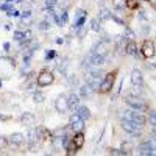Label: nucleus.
I'll list each match as a JSON object with an SVG mask.
<instances>
[{
    "mask_svg": "<svg viewBox=\"0 0 156 156\" xmlns=\"http://www.w3.org/2000/svg\"><path fill=\"white\" fill-rule=\"evenodd\" d=\"M119 117H120V119L131 120V122L137 123L139 126H144V125H145V117L142 115V112H140V111L133 109V108H131V109H126V111H120Z\"/></svg>",
    "mask_w": 156,
    "mask_h": 156,
    "instance_id": "nucleus-1",
    "label": "nucleus"
},
{
    "mask_svg": "<svg viewBox=\"0 0 156 156\" xmlns=\"http://www.w3.org/2000/svg\"><path fill=\"white\" fill-rule=\"evenodd\" d=\"M84 78H86V83L94 90H100V86H101V81H103V73L100 70H89Z\"/></svg>",
    "mask_w": 156,
    "mask_h": 156,
    "instance_id": "nucleus-2",
    "label": "nucleus"
},
{
    "mask_svg": "<svg viewBox=\"0 0 156 156\" xmlns=\"http://www.w3.org/2000/svg\"><path fill=\"white\" fill-rule=\"evenodd\" d=\"M125 103H126L128 106H131L133 109H137V111H144V109L147 108L145 101L142 100L140 97L133 95V94H129V95H126V97H125Z\"/></svg>",
    "mask_w": 156,
    "mask_h": 156,
    "instance_id": "nucleus-3",
    "label": "nucleus"
},
{
    "mask_svg": "<svg viewBox=\"0 0 156 156\" xmlns=\"http://www.w3.org/2000/svg\"><path fill=\"white\" fill-rule=\"evenodd\" d=\"M122 128L125 129V131L128 134H131V136H140L142 133V126H139L137 123L131 122V120H126V119H122Z\"/></svg>",
    "mask_w": 156,
    "mask_h": 156,
    "instance_id": "nucleus-4",
    "label": "nucleus"
},
{
    "mask_svg": "<svg viewBox=\"0 0 156 156\" xmlns=\"http://www.w3.org/2000/svg\"><path fill=\"white\" fill-rule=\"evenodd\" d=\"M69 122H70V129H72V131H75V133H80V131H83V129H84V120L76 112L70 115Z\"/></svg>",
    "mask_w": 156,
    "mask_h": 156,
    "instance_id": "nucleus-5",
    "label": "nucleus"
},
{
    "mask_svg": "<svg viewBox=\"0 0 156 156\" xmlns=\"http://www.w3.org/2000/svg\"><path fill=\"white\" fill-rule=\"evenodd\" d=\"M53 80H55L53 73L45 70V72H41V75L37 76V84L41 87H47V86H50L51 83H53Z\"/></svg>",
    "mask_w": 156,
    "mask_h": 156,
    "instance_id": "nucleus-6",
    "label": "nucleus"
},
{
    "mask_svg": "<svg viewBox=\"0 0 156 156\" xmlns=\"http://www.w3.org/2000/svg\"><path fill=\"white\" fill-rule=\"evenodd\" d=\"M114 78H115V73H114V72L108 73L105 78H103L101 86H100V90H101V92H109V90L112 89V86H114Z\"/></svg>",
    "mask_w": 156,
    "mask_h": 156,
    "instance_id": "nucleus-7",
    "label": "nucleus"
},
{
    "mask_svg": "<svg viewBox=\"0 0 156 156\" xmlns=\"http://www.w3.org/2000/svg\"><path fill=\"white\" fill-rule=\"evenodd\" d=\"M55 108H56L58 112H66L69 109V103H67V95L66 94L58 95V98L55 100Z\"/></svg>",
    "mask_w": 156,
    "mask_h": 156,
    "instance_id": "nucleus-8",
    "label": "nucleus"
},
{
    "mask_svg": "<svg viewBox=\"0 0 156 156\" xmlns=\"http://www.w3.org/2000/svg\"><path fill=\"white\" fill-rule=\"evenodd\" d=\"M142 55L144 58H153L154 56V45L151 41H145L142 44Z\"/></svg>",
    "mask_w": 156,
    "mask_h": 156,
    "instance_id": "nucleus-9",
    "label": "nucleus"
},
{
    "mask_svg": "<svg viewBox=\"0 0 156 156\" xmlns=\"http://www.w3.org/2000/svg\"><path fill=\"white\" fill-rule=\"evenodd\" d=\"M139 154H142V156H153V154H156V151L151 148V145H150V142L147 140V142H142V144L139 145V151H137Z\"/></svg>",
    "mask_w": 156,
    "mask_h": 156,
    "instance_id": "nucleus-10",
    "label": "nucleus"
},
{
    "mask_svg": "<svg viewBox=\"0 0 156 156\" xmlns=\"http://www.w3.org/2000/svg\"><path fill=\"white\" fill-rule=\"evenodd\" d=\"M87 61H90V62H89L90 66H101V64H105V62H106V56L90 53V55L87 56Z\"/></svg>",
    "mask_w": 156,
    "mask_h": 156,
    "instance_id": "nucleus-11",
    "label": "nucleus"
},
{
    "mask_svg": "<svg viewBox=\"0 0 156 156\" xmlns=\"http://www.w3.org/2000/svg\"><path fill=\"white\" fill-rule=\"evenodd\" d=\"M78 94H80V97H83V98H90V97L94 95V89L86 83V84L80 86V89H78Z\"/></svg>",
    "mask_w": 156,
    "mask_h": 156,
    "instance_id": "nucleus-12",
    "label": "nucleus"
},
{
    "mask_svg": "<svg viewBox=\"0 0 156 156\" xmlns=\"http://www.w3.org/2000/svg\"><path fill=\"white\" fill-rule=\"evenodd\" d=\"M142 81H144L142 72L139 69H133V72H131V83H133V86H142Z\"/></svg>",
    "mask_w": 156,
    "mask_h": 156,
    "instance_id": "nucleus-13",
    "label": "nucleus"
},
{
    "mask_svg": "<svg viewBox=\"0 0 156 156\" xmlns=\"http://www.w3.org/2000/svg\"><path fill=\"white\" fill-rule=\"evenodd\" d=\"M70 144L78 150V148H81L83 147V144H84V136H83V133L80 131V133H75V136L72 137V142Z\"/></svg>",
    "mask_w": 156,
    "mask_h": 156,
    "instance_id": "nucleus-14",
    "label": "nucleus"
},
{
    "mask_svg": "<svg viewBox=\"0 0 156 156\" xmlns=\"http://www.w3.org/2000/svg\"><path fill=\"white\" fill-rule=\"evenodd\" d=\"M34 115L31 114V112H23L22 115H20V123L22 125H25V126H31L33 123H34Z\"/></svg>",
    "mask_w": 156,
    "mask_h": 156,
    "instance_id": "nucleus-15",
    "label": "nucleus"
},
{
    "mask_svg": "<svg viewBox=\"0 0 156 156\" xmlns=\"http://www.w3.org/2000/svg\"><path fill=\"white\" fill-rule=\"evenodd\" d=\"M75 112L81 117L83 120H87V119H90V111L86 108V106H81V105H78L76 108H75Z\"/></svg>",
    "mask_w": 156,
    "mask_h": 156,
    "instance_id": "nucleus-16",
    "label": "nucleus"
},
{
    "mask_svg": "<svg viewBox=\"0 0 156 156\" xmlns=\"http://www.w3.org/2000/svg\"><path fill=\"white\" fill-rule=\"evenodd\" d=\"M9 144H12V145H20L22 142L25 140V137H23V134L22 133H14V134H11L9 136Z\"/></svg>",
    "mask_w": 156,
    "mask_h": 156,
    "instance_id": "nucleus-17",
    "label": "nucleus"
},
{
    "mask_svg": "<svg viewBox=\"0 0 156 156\" xmlns=\"http://www.w3.org/2000/svg\"><path fill=\"white\" fill-rule=\"evenodd\" d=\"M90 53H94V55H103V56H105L106 55V45L103 44V42H97L92 47V51H90Z\"/></svg>",
    "mask_w": 156,
    "mask_h": 156,
    "instance_id": "nucleus-18",
    "label": "nucleus"
},
{
    "mask_svg": "<svg viewBox=\"0 0 156 156\" xmlns=\"http://www.w3.org/2000/svg\"><path fill=\"white\" fill-rule=\"evenodd\" d=\"M125 51L128 55H134V56H139V51H137V45L133 42V41H129V42H126V45H125Z\"/></svg>",
    "mask_w": 156,
    "mask_h": 156,
    "instance_id": "nucleus-19",
    "label": "nucleus"
},
{
    "mask_svg": "<svg viewBox=\"0 0 156 156\" xmlns=\"http://www.w3.org/2000/svg\"><path fill=\"white\" fill-rule=\"evenodd\" d=\"M78 101H80V98H78V95H76V94H73V92L67 94V103H69V108L75 109V108L78 106Z\"/></svg>",
    "mask_w": 156,
    "mask_h": 156,
    "instance_id": "nucleus-20",
    "label": "nucleus"
},
{
    "mask_svg": "<svg viewBox=\"0 0 156 156\" xmlns=\"http://www.w3.org/2000/svg\"><path fill=\"white\" fill-rule=\"evenodd\" d=\"M84 22H86V16H80V17H75V25L73 28L78 31L81 27H84Z\"/></svg>",
    "mask_w": 156,
    "mask_h": 156,
    "instance_id": "nucleus-21",
    "label": "nucleus"
},
{
    "mask_svg": "<svg viewBox=\"0 0 156 156\" xmlns=\"http://www.w3.org/2000/svg\"><path fill=\"white\" fill-rule=\"evenodd\" d=\"M112 5H114V8L117 11H123L126 8V0H114Z\"/></svg>",
    "mask_w": 156,
    "mask_h": 156,
    "instance_id": "nucleus-22",
    "label": "nucleus"
},
{
    "mask_svg": "<svg viewBox=\"0 0 156 156\" xmlns=\"http://www.w3.org/2000/svg\"><path fill=\"white\" fill-rule=\"evenodd\" d=\"M34 131H36V137H37V142H39V140H44V139H45V128H42V126H37V128H34Z\"/></svg>",
    "mask_w": 156,
    "mask_h": 156,
    "instance_id": "nucleus-23",
    "label": "nucleus"
},
{
    "mask_svg": "<svg viewBox=\"0 0 156 156\" xmlns=\"http://www.w3.org/2000/svg\"><path fill=\"white\" fill-rule=\"evenodd\" d=\"M148 142H150L151 148L156 151V128H153V131H151V134H150V139H148Z\"/></svg>",
    "mask_w": 156,
    "mask_h": 156,
    "instance_id": "nucleus-24",
    "label": "nucleus"
},
{
    "mask_svg": "<svg viewBox=\"0 0 156 156\" xmlns=\"http://www.w3.org/2000/svg\"><path fill=\"white\" fill-rule=\"evenodd\" d=\"M98 17H100V20H106V19H111V12H109L106 8H103V9H100V14H98Z\"/></svg>",
    "mask_w": 156,
    "mask_h": 156,
    "instance_id": "nucleus-25",
    "label": "nucleus"
},
{
    "mask_svg": "<svg viewBox=\"0 0 156 156\" xmlns=\"http://www.w3.org/2000/svg\"><path fill=\"white\" fill-rule=\"evenodd\" d=\"M120 148H122V150L128 154V153H131V150H133V144H131V142H122Z\"/></svg>",
    "mask_w": 156,
    "mask_h": 156,
    "instance_id": "nucleus-26",
    "label": "nucleus"
},
{
    "mask_svg": "<svg viewBox=\"0 0 156 156\" xmlns=\"http://www.w3.org/2000/svg\"><path fill=\"white\" fill-rule=\"evenodd\" d=\"M90 28H92L94 31H100L101 27H100V22L97 19H90Z\"/></svg>",
    "mask_w": 156,
    "mask_h": 156,
    "instance_id": "nucleus-27",
    "label": "nucleus"
},
{
    "mask_svg": "<svg viewBox=\"0 0 156 156\" xmlns=\"http://www.w3.org/2000/svg\"><path fill=\"white\" fill-rule=\"evenodd\" d=\"M14 39L22 42V41H27V36H25L23 31H14Z\"/></svg>",
    "mask_w": 156,
    "mask_h": 156,
    "instance_id": "nucleus-28",
    "label": "nucleus"
},
{
    "mask_svg": "<svg viewBox=\"0 0 156 156\" xmlns=\"http://www.w3.org/2000/svg\"><path fill=\"white\" fill-rule=\"evenodd\" d=\"M58 5V0H45V9H53Z\"/></svg>",
    "mask_w": 156,
    "mask_h": 156,
    "instance_id": "nucleus-29",
    "label": "nucleus"
},
{
    "mask_svg": "<svg viewBox=\"0 0 156 156\" xmlns=\"http://www.w3.org/2000/svg\"><path fill=\"white\" fill-rule=\"evenodd\" d=\"M33 100H34V103H42L44 101V94L42 92H34L33 94Z\"/></svg>",
    "mask_w": 156,
    "mask_h": 156,
    "instance_id": "nucleus-30",
    "label": "nucleus"
},
{
    "mask_svg": "<svg viewBox=\"0 0 156 156\" xmlns=\"http://www.w3.org/2000/svg\"><path fill=\"white\" fill-rule=\"evenodd\" d=\"M37 27H39V30H42V31H47V30L50 28V23H48L47 20H41V22H39V25H37Z\"/></svg>",
    "mask_w": 156,
    "mask_h": 156,
    "instance_id": "nucleus-31",
    "label": "nucleus"
},
{
    "mask_svg": "<svg viewBox=\"0 0 156 156\" xmlns=\"http://www.w3.org/2000/svg\"><path fill=\"white\" fill-rule=\"evenodd\" d=\"M56 58V51L55 50H47V53H45V59L50 61V59H55Z\"/></svg>",
    "mask_w": 156,
    "mask_h": 156,
    "instance_id": "nucleus-32",
    "label": "nucleus"
},
{
    "mask_svg": "<svg viewBox=\"0 0 156 156\" xmlns=\"http://www.w3.org/2000/svg\"><path fill=\"white\" fill-rule=\"evenodd\" d=\"M125 39H126V41H128V39H129V41H133V39H134V33H133L131 28H126L125 30Z\"/></svg>",
    "mask_w": 156,
    "mask_h": 156,
    "instance_id": "nucleus-33",
    "label": "nucleus"
},
{
    "mask_svg": "<svg viewBox=\"0 0 156 156\" xmlns=\"http://www.w3.org/2000/svg\"><path fill=\"white\" fill-rule=\"evenodd\" d=\"M11 5H12V2L6 0L5 3H2V5H0V9H2V11H9V9H12V8H11Z\"/></svg>",
    "mask_w": 156,
    "mask_h": 156,
    "instance_id": "nucleus-34",
    "label": "nucleus"
},
{
    "mask_svg": "<svg viewBox=\"0 0 156 156\" xmlns=\"http://www.w3.org/2000/svg\"><path fill=\"white\" fill-rule=\"evenodd\" d=\"M20 16H22V20H23V22H27V20H30V19H31V11H30V9H27V11H23Z\"/></svg>",
    "mask_w": 156,
    "mask_h": 156,
    "instance_id": "nucleus-35",
    "label": "nucleus"
},
{
    "mask_svg": "<svg viewBox=\"0 0 156 156\" xmlns=\"http://www.w3.org/2000/svg\"><path fill=\"white\" fill-rule=\"evenodd\" d=\"M148 119H150V123L153 125V128H156V111H151V112H150Z\"/></svg>",
    "mask_w": 156,
    "mask_h": 156,
    "instance_id": "nucleus-36",
    "label": "nucleus"
},
{
    "mask_svg": "<svg viewBox=\"0 0 156 156\" xmlns=\"http://www.w3.org/2000/svg\"><path fill=\"white\" fill-rule=\"evenodd\" d=\"M8 16H11V17H19V16H20V11L16 9V8H12V9L8 11Z\"/></svg>",
    "mask_w": 156,
    "mask_h": 156,
    "instance_id": "nucleus-37",
    "label": "nucleus"
},
{
    "mask_svg": "<svg viewBox=\"0 0 156 156\" xmlns=\"http://www.w3.org/2000/svg\"><path fill=\"white\" fill-rule=\"evenodd\" d=\"M61 20H62V23L69 20V14H67V11H66V9H64V11L61 12Z\"/></svg>",
    "mask_w": 156,
    "mask_h": 156,
    "instance_id": "nucleus-38",
    "label": "nucleus"
},
{
    "mask_svg": "<svg viewBox=\"0 0 156 156\" xmlns=\"http://www.w3.org/2000/svg\"><path fill=\"white\" fill-rule=\"evenodd\" d=\"M137 17H139L140 20H147V19H148V17H147V14H145V11H139Z\"/></svg>",
    "mask_w": 156,
    "mask_h": 156,
    "instance_id": "nucleus-39",
    "label": "nucleus"
},
{
    "mask_svg": "<svg viewBox=\"0 0 156 156\" xmlns=\"http://www.w3.org/2000/svg\"><path fill=\"white\" fill-rule=\"evenodd\" d=\"M111 154H117V156H123V154H126V153H125V151H123V150L120 148V150H112V151H111Z\"/></svg>",
    "mask_w": 156,
    "mask_h": 156,
    "instance_id": "nucleus-40",
    "label": "nucleus"
},
{
    "mask_svg": "<svg viewBox=\"0 0 156 156\" xmlns=\"http://www.w3.org/2000/svg\"><path fill=\"white\" fill-rule=\"evenodd\" d=\"M69 83H70V84H73V86L78 83V80H76V76H75V75H70V76H69Z\"/></svg>",
    "mask_w": 156,
    "mask_h": 156,
    "instance_id": "nucleus-41",
    "label": "nucleus"
},
{
    "mask_svg": "<svg viewBox=\"0 0 156 156\" xmlns=\"http://www.w3.org/2000/svg\"><path fill=\"white\" fill-rule=\"evenodd\" d=\"M111 19H112L114 22H117L119 25H123V20H122L120 17H117V16H112V14H111Z\"/></svg>",
    "mask_w": 156,
    "mask_h": 156,
    "instance_id": "nucleus-42",
    "label": "nucleus"
},
{
    "mask_svg": "<svg viewBox=\"0 0 156 156\" xmlns=\"http://www.w3.org/2000/svg\"><path fill=\"white\" fill-rule=\"evenodd\" d=\"M6 142H8V140H6L5 137H2V136H0V148H3V147L6 145Z\"/></svg>",
    "mask_w": 156,
    "mask_h": 156,
    "instance_id": "nucleus-43",
    "label": "nucleus"
},
{
    "mask_svg": "<svg viewBox=\"0 0 156 156\" xmlns=\"http://www.w3.org/2000/svg\"><path fill=\"white\" fill-rule=\"evenodd\" d=\"M3 48H5V51H8L9 50V42H5L3 44Z\"/></svg>",
    "mask_w": 156,
    "mask_h": 156,
    "instance_id": "nucleus-44",
    "label": "nucleus"
},
{
    "mask_svg": "<svg viewBox=\"0 0 156 156\" xmlns=\"http://www.w3.org/2000/svg\"><path fill=\"white\" fill-rule=\"evenodd\" d=\"M0 119H8V117H6V115H2V114H0Z\"/></svg>",
    "mask_w": 156,
    "mask_h": 156,
    "instance_id": "nucleus-45",
    "label": "nucleus"
},
{
    "mask_svg": "<svg viewBox=\"0 0 156 156\" xmlns=\"http://www.w3.org/2000/svg\"><path fill=\"white\" fill-rule=\"evenodd\" d=\"M31 2H34V3H37V2H41V0H31Z\"/></svg>",
    "mask_w": 156,
    "mask_h": 156,
    "instance_id": "nucleus-46",
    "label": "nucleus"
},
{
    "mask_svg": "<svg viewBox=\"0 0 156 156\" xmlns=\"http://www.w3.org/2000/svg\"><path fill=\"white\" fill-rule=\"evenodd\" d=\"M137 2H145V0H137Z\"/></svg>",
    "mask_w": 156,
    "mask_h": 156,
    "instance_id": "nucleus-47",
    "label": "nucleus"
},
{
    "mask_svg": "<svg viewBox=\"0 0 156 156\" xmlns=\"http://www.w3.org/2000/svg\"><path fill=\"white\" fill-rule=\"evenodd\" d=\"M0 87H2V80H0Z\"/></svg>",
    "mask_w": 156,
    "mask_h": 156,
    "instance_id": "nucleus-48",
    "label": "nucleus"
},
{
    "mask_svg": "<svg viewBox=\"0 0 156 156\" xmlns=\"http://www.w3.org/2000/svg\"><path fill=\"white\" fill-rule=\"evenodd\" d=\"M151 2H153V3H156V0H151Z\"/></svg>",
    "mask_w": 156,
    "mask_h": 156,
    "instance_id": "nucleus-49",
    "label": "nucleus"
}]
</instances>
